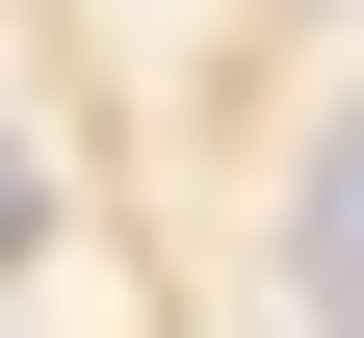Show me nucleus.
Here are the masks:
<instances>
[{
	"label": "nucleus",
	"instance_id": "1",
	"mask_svg": "<svg viewBox=\"0 0 364 338\" xmlns=\"http://www.w3.org/2000/svg\"><path fill=\"white\" fill-rule=\"evenodd\" d=\"M287 312H312V338H364V130L287 182Z\"/></svg>",
	"mask_w": 364,
	"mask_h": 338
},
{
	"label": "nucleus",
	"instance_id": "2",
	"mask_svg": "<svg viewBox=\"0 0 364 338\" xmlns=\"http://www.w3.org/2000/svg\"><path fill=\"white\" fill-rule=\"evenodd\" d=\"M26 234H53V157H26V130H0V260H26Z\"/></svg>",
	"mask_w": 364,
	"mask_h": 338
}]
</instances>
